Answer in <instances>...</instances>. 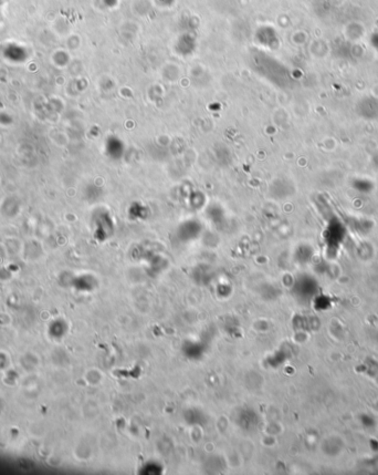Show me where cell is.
Wrapping results in <instances>:
<instances>
[{
    "label": "cell",
    "instance_id": "cell-1",
    "mask_svg": "<svg viewBox=\"0 0 378 475\" xmlns=\"http://www.w3.org/2000/svg\"><path fill=\"white\" fill-rule=\"evenodd\" d=\"M360 116L367 119L378 117V101L374 98H365L358 104Z\"/></svg>",
    "mask_w": 378,
    "mask_h": 475
},
{
    "label": "cell",
    "instance_id": "cell-2",
    "mask_svg": "<svg viewBox=\"0 0 378 475\" xmlns=\"http://www.w3.org/2000/svg\"><path fill=\"white\" fill-rule=\"evenodd\" d=\"M369 42H371V45L374 49L378 52V31H375L372 34L371 39H369Z\"/></svg>",
    "mask_w": 378,
    "mask_h": 475
}]
</instances>
